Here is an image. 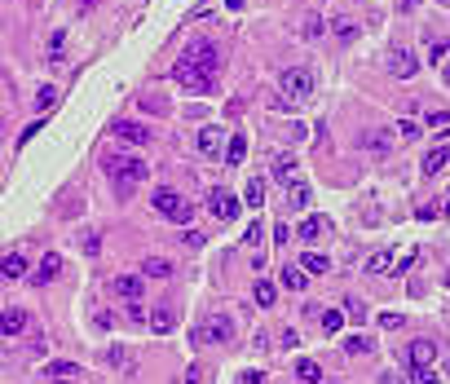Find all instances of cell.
<instances>
[{
	"mask_svg": "<svg viewBox=\"0 0 450 384\" xmlns=\"http://www.w3.org/2000/svg\"><path fill=\"white\" fill-rule=\"evenodd\" d=\"M106 173L115 181V190H132V186H142V181L150 177V163L142 155H111L106 159Z\"/></svg>",
	"mask_w": 450,
	"mask_h": 384,
	"instance_id": "1",
	"label": "cell"
},
{
	"mask_svg": "<svg viewBox=\"0 0 450 384\" xmlns=\"http://www.w3.org/2000/svg\"><path fill=\"white\" fill-rule=\"evenodd\" d=\"M278 93H282L287 106L309 102V97H313V71H309V66H287V71L278 75Z\"/></svg>",
	"mask_w": 450,
	"mask_h": 384,
	"instance_id": "2",
	"label": "cell"
},
{
	"mask_svg": "<svg viewBox=\"0 0 450 384\" xmlns=\"http://www.w3.org/2000/svg\"><path fill=\"white\" fill-rule=\"evenodd\" d=\"M150 204H155V212H163V216H173L177 225H190V221H194V204H190V199H181L177 190H168V186L150 194Z\"/></svg>",
	"mask_w": 450,
	"mask_h": 384,
	"instance_id": "3",
	"label": "cell"
},
{
	"mask_svg": "<svg viewBox=\"0 0 450 384\" xmlns=\"http://www.w3.org/2000/svg\"><path fill=\"white\" fill-rule=\"evenodd\" d=\"M181 62H190L194 71H204V75H216V66H221V49H216L212 40H190L186 54H181Z\"/></svg>",
	"mask_w": 450,
	"mask_h": 384,
	"instance_id": "4",
	"label": "cell"
},
{
	"mask_svg": "<svg viewBox=\"0 0 450 384\" xmlns=\"http://www.w3.org/2000/svg\"><path fill=\"white\" fill-rule=\"evenodd\" d=\"M111 292L120 296V300H128V305H142V296H146V283H142L137 274H115V278H111Z\"/></svg>",
	"mask_w": 450,
	"mask_h": 384,
	"instance_id": "5",
	"label": "cell"
},
{
	"mask_svg": "<svg viewBox=\"0 0 450 384\" xmlns=\"http://www.w3.org/2000/svg\"><path fill=\"white\" fill-rule=\"evenodd\" d=\"M173 80H177V85H186L190 93H208V89H212V75L194 71L190 62H177V66H173Z\"/></svg>",
	"mask_w": 450,
	"mask_h": 384,
	"instance_id": "6",
	"label": "cell"
},
{
	"mask_svg": "<svg viewBox=\"0 0 450 384\" xmlns=\"http://www.w3.org/2000/svg\"><path fill=\"white\" fill-rule=\"evenodd\" d=\"M362 150H371V155H393V132H385V128H362Z\"/></svg>",
	"mask_w": 450,
	"mask_h": 384,
	"instance_id": "7",
	"label": "cell"
},
{
	"mask_svg": "<svg viewBox=\"0 0 450 384\" xmlns=\"http://www.w3.org/2000/svg\"><path fill=\"white\" fill-rule=\"evenodd\" d=\"M230 336H235V323H230V314H212L208 327L199 331V340H216V345H225Z\"/></svg>",
	"mask_w": 450,
	"mask_h": 384,
	"instance_id": "8",
	"label": "cell"
},
{
	"mask_svg": "<svg viewBox=\"0 0 450 384\" xmlns=\"http://www.w3.org/2000/svg\"><path fill=\"white\" fill-rule=\"evenodd\" d=\"M115 137L128 142V146H150V128L137 120H115Z\"/></svg>",
	"mask_w": 450,
	"mask_h": 384,
	"instance_id": "9",
	"label": "cell"
},
{
	"mask_svg": "<svg viewBox=\"0 0 450 384\" xmlns=\"http://www.w3.org/2000/svg\"><path fill=\"white\" fill-rule=\"evenodd\" d=\"M208 208H212V216H221V221H235V216H239V199L225 194V190H212L208 194Z\"/></svg>",
	"mask_w": 450,
	"mask_h": 384,
	"instance_id": "10",
	"label": "cell"
},
{
	"mask_svg": "<svg viewBox=\"0 0 450 384\" xmlns=\"http://www.w3.org/2000/svg\"><path fill=\"white\" fill-rule=\"evenodd\" d=\"M415 66H420V62H415V54H411V49H402V44H397L393 54H389V71H393L397 80H411V75H415Z\"/></svg>",
	"mask_w": 450,
	"mask_h": 384,
	"instance_id": "11",
	"label": "cell"
},
{
	"mask_svg": "<svg viewBox=\"0 0 450 384\" xmlns=\"http://www.w3.org/2000/svg\"><path fill=\"white\" fill-rule=\"evenodd\" d=\"M194 146H199V155H208V159H221V128H216V124H208V128H199V137H194Z\"/></svg>",
	"mask_w": 450,
	"mask_h": 384,
	"instance_id": "12",
	"label": "cell"
},
{
	"mask_svg": "<svg viewBox=\"0 0 450 384\" xmlns=\"http://www.w3.org/2000/svg\"><path fill=\"white\" fill-rule=\"evenodd\" d=\"M27 327H31L27 309H5V314H0V336H23Z\"/></svg>",
	"mask_w": 450,
	"mask_h": 384,
	"instance_id": "13",
	"label": "cell"
},
{
	"mask_svg": "<svg viewBox=\"0 0 450 384\" xmlns=\"http://www.w3.org/2000/svg\"><path fill=\"white\" fill-rule=\"evenodd\" d=\"M62 274V256L58 252H49L40 265H36V270H31V283H36V287H44V283H54Z\"/></svg>",
	"mask_w": 450,
	"mask_h": 384,
	"instance_id": "14",
	"label": "cell"
},
{
	"mask_svg": "<svg viewBox=\"0 0 450 384\" xmlns=\"http://www.w3.org/2000/svg\"><path fill=\"white\" fill-rule=\"evenodd\" d=\"M406 354H411V362H415V366H432L442 349H437V340H411Z\"/></svg>",
	"mask_w": 450,
	"mask_h": 384,
	"instance_id": "15",
	"label": "cell"
},
{
	"mask_svg": "<svg viewBox=\"0 0 450 384\" xmlns=\"http://www.w3.org/2000/svg\"><path fill=\"white\" fill-rule=\"evenodd\" d=\"M327 230H331V221H327V216H305V221H300V230H296V235L305 239V243H318V239L327 235Z\"/></svg>",
	"mask_w": 450,
	"mask_h": 384,
	"instance_id": "16",
	"label": "cell"
},
{
	"mask_svg": "<svg viewBox=\"0 0 450 384\" xmlns=\"http://www.w3.org/2000/svg\"><path fill=\"white\" fill-rule=\"evenodd\" d=\"M27 274V256L23 252H9V256H0V278H23Z\"/></svg>",
	"mask_w": 450,
	"mask_h": 384,
	"instance_id": "17",
	"label": "cell"
},
{
	"mask_svg": "<svg viewBox=\"0 0 450 384\" xmlns=\"http://www.w3.org/2000/svg\"><path fill=\"white\" fill-rule=\"evenodd\" d=\"M173 270H177V265H173L168 256H146V261H142V274H146V278H168Z\"/></svg>",
	"mask_w": 450,
	"mask_h": 384,
	"instance_id": "18",
	"label": "cell"
},
{
	"mask_svg": "<svg viewBox=\"0 0 450 384\" xmlns=\"http://www.w3.org/2000/svg\"><path fill=\"white\" fill-rule=\"evenodd\" d=\"M296 376L305 380V384H323V366L313 362V358H300V362H296Z\"/></svg>",
	"mask_w": 450,
	"mask_h": 384,
	"instance_id": "19",
	"label": "cell"
},
{
	"mask_svg": "<svg viewBox=\"0 0 450 384\" xmlns=\"http://www.w3.org/2000/svg\"><path fill=\"white\" fill-rule=\"evenodd\" d=\"M300 270H305V274H327L331 261H327L323 252H305V256H300Z\"/></svg>",
	"mask_w": 450,
	"mask_h": 384,
	"instance_id": "20",
	"label": "cell"
},
{
	"mask_svg": "<svg viewBox=\"0 0 450 384\" xmlns=\"http://www.w3.org/2000/svg\"><path fill=\"white\" fill-rule=\"evenodd\" d=\"M305 283H309V274L300 270V265H287V270H282V287H292V292H305Z\"/></svg>",
	"mask_w": 450,
	"mask_h": 384,
	"instance_id": "21",
	"label": "cell"
},
{
	"mask_svg": "<svg viewBox=\"0 0 450 384\" xmlns=\"http://www.w3.org/2000/svg\"><path fill=\"white\" fill-rule=\"evenodd\" d=\"M331 31H336L340 40H358V36H362V27H358L354 18H331Z\"/></svg>",
	"mask_w": 450,
	"mask_h": 384,
	"instance_id": "22",
	"label": "cell"
},
{
	"mask_svg": "<svg viewBox=\"0 0 450 384\" xmlns=\"http://www.w3.org/2000/svg\"><path fill=\"white\" fill-rule=\"evenodd\" d=\"M146 323H150V331H173L177 318H173V309H150V318H146Z\"/></svg>",
	"mask_w": 450,
	"mask_h": 384,
	"instance_id": "23",
	"label": "cell"
},
{
	"mask_svg": "<svg viewBox=\"0 0 450 384\" xmlns=\"http://www.w3.org/2000/svg\"><path fill=\"white\" fill-rule=\"evenodd\" d=\"M446 159H450V150L437 146L432 155H424V173H428V177H432V173H442V168H446Z\"/></svg>",
	"mask_w": 450,
	"mask_h": 384,
	"instance_id": "24",
	"label": "cell"
},
{
	"mask_svg": "<svg viewBox=\"0 0 450 384\" xmlns=\"http://www.w3.org/2000/svg\"><path fill=\"white\" fill-rule=\"evenodd\" d=\"M243 199H247L252 208H261V204H265V181H261V177H252V181L243 186Z\"/></svg>",
	"mask_w": 450,
	"mask_h": 384,
	"instance_id": "25",
	"label": "cell"
},
{
	"mask_svg": "<svg viewBox=\"0 0 450 384\" xmlns=\"http://www.w3.org/2000/svg\"><path fill=\"white\" fill-rule=\"evenodd\" d=\"M44 371H49V376H54V380H71V376L80 371V366H75V362H66V358H58V362H49V366H44Z\"/></svg>",
	"mask_w": 450,
	"mask_h": 384,
	"instance_id": "26",
	"label": "cell"
},
{
	"mask_svg": "<svg viewBox=\"0 0 450 384\" xmlns=\"http://www.w3.org/2000/svg\"><path fill=\"white\" fill-rule=\"evenodd\" d=\"M389 270H393V252H375L366 261V274H389Z\"/></svg>",
	"mask_w": 450,
	"mask_h": 384,
	"instance_id": "27",
	"label": "cell"
},
{
	"mask_svg": "<svg viewBox=\"0 0 450 384\" xmlns=\"http://www.w3.org/2000/svg\"><path fill=\"white\" fill-rule=\"evenodd\" d=\"M252 300H256L261 309H270L274 300H278V292H274V283H256V292H252Z\"/></svg>",
	"mask_w": 450,
	"mask_h": 384,
	"instance_id": "28",
	"label": "cell"
},
{
	"mask_svg": "<svg viewBox=\"0 0 450 384\" xmlns=\"http://www.w3.org/2000/svg\"><path fill=\"white\" fill-rule=\"evenodd\" d=\"M243 155H247V142L235 132V137H230V146H225V163H243Z\"/></svg>",
	"mask_w": 450,
	"mask_h": 384,
	"instance_id": "29",
	"label": "cell"
},
{
	"mask_svg": "<svg viewBox=\"0 0 450 384\" xmlns=\"http://www.w3.org/2000/svg\"><path fill=\"white\" fill-rule=\"evenodd\" d=\"M340 327H344V309H327L323 314V331H327V336H336Z\"/></svg>",
	"mask_w": 450,
	"mask_h": 384,
	"instance_id": "30",
	"label": "cell"
},
{
	"mask_svg": "<svg viewBox=\"0 0 450 384\" xmlns=\"http://www.w3.org/2000/svg\"><path fill=\"white\" fill-rule=\"evenodd\" d=\"M274 173H278V181H292V177H296V159H292V155H278V159H274Z\"/></svg>",
	"mask_w": 450,
	"mask_h": 384,
	"instance_id": "31",
	"label": "cell"
},
{
	"mask_svg": "<svg viewBox=\"0 0 450 384\" xmlns=\"http://www.w3.org/2000/svg\"><path fill=\"white\" fill-rule=\"evenodd\" d=\"M424 124H428V128H442V132H446V128H450V111H446V106L428 111V115H424Z\"/></svg>",
	"mask_w": 450,
	"mask_h": 384,
	"instance_id": "32",
	"label": "cell"
},
{
	"mask_svg": "<svg viewBox=\"0 0 450 384\" xmlns=\"http://www.w3.org/2000/svg\"><path fill=\"white\" fill-rule=\"evenodd\" d=\"M54 102H58V89H54V85H44V89L36 93V106H40V111H49Z\"/></svg>",
	"mask_w": 450,
	"mask_h": 384,
	"instance_id": "33",
	"label": "cell"
},
{
	"mask_svg": "<svg viewBox=\"0 0 450 384\" xmlns=\"http://www.w3.org/2000/svg\"><path fill=\"white\" fill-rule=\"evenodd\" d=\"M446 49L450 40H428V62H446Z\"/></svg>",
	"mask_w": 450,
	"mask_h": 384,
	"instance_id": "34",
	"label": "cell"
},
{
	"mask_svg": "<svg viewBox=\"0 0 450 384\" xmlns=\"http://www.w3.org/2000/svg\"><path fill=\"white\" fill-rule=\"evenodd\" d=\"M397 137H402V142H415V137H420V124H411V120H397Z\"/></svg>",
	"mask_w": 450,
	"mask_h": 384,
	"instance_id": "35",
	"label": "cell"
},
{
	"mask_svg": "<svg viewBox=\"0 0 450 384\" xmlns=\"http://www.w3.org/2000/svg\"><path fill=\"white\" fill-rule=\"evenodd\" d=\"M287 204H292V208H305V204H309V186H292Z\"/></svg>",
	"mask_w": 450,
	"mask_h": 384,
	"instance_id": "36",
	"label": "cell"
},
{
	"mask_svg": "<svg viewBox=\"0 0 450 384\" xmlns=\"http://www.w3.org/2000/svg\"><path fill=\"white\" fill-rule=\"evenodd\" d=\"M80 247H85V256H97V252H102V239H97L93 230H89V235L80 239Z\"/></svg>",
	"mask_w": 450,
	"mask_h": 384,
	"instance_id": "37",
	"label": "cell"
},
{
	"mask_svg": "<svg viewBox=\"0 0 450 384\" xmlns=\"http://www.w3.org/2000/svg\"><path fill=\"white\" fill-rule=\"evenodd\" d=\"M62 44H66V36H62V31H54V40H49V54H54V62L66 58V49H62Z\"/></svg>",
	"mask_w": 450,
	"mask_h": 384,
	"instance_id": "38",
	"label": "cell"
},
{
	"mask_svg": "<svg viewBox=\"0 0 450 384\" xmlns=\"http://www.w3.org/2000/svg\"><path fill=\"white\" fill-rule=\"evenodd\" d=\"M411 380H415V384H437V371H428V366H415Z\"/></svg>",
	"mask_w": 450,
	"mask_h": 384,
	"instance_id": "39",
	"label": "cell"
},
{
	"mask_svg": "<svg viewBox=\"0 0 450 384\" xmlns=\"http://www.w3.org/2000/svg\"><path fill=\"white\" fill-rule=\"evenodd\" d=\"M344 349H349V354H371V340H366V336H354Z\"/></svg>",
	"mask_w": 450,
	"mask_h": 384,
	"instance_id": "40",
	"label": "cell"
},
{
	"mask_svg": "<svg viewBox=\"0 0 450 384\" xmlns=\"http://www.w3.org/2000/svg\"><path fill=\"white\" fill-rule=\"evenodd\" d=\"M323 31H327V23L318 18V13H313V18H305V36H323Z\"/></svg>",
	"mask_w": 450,
	"mask_h": 384,
	"instance_id": "41",
	"label": "cell"
},
{
	"mask_svg": "<svg viewBox=\"0 0 450 384\" xmlns=\"http://www.w3.org/2000/svg\"><path fill=\"white\" fill-rule=\"evenodd\" d=\"M106 358H111V366H120V362H128V349H124V345H111Z\"/></svg>",
	"mask_w": 450,
	"mask_h": 384,
	"instance_id": "42",
	"label": "cell"
},
{
	"mask_svg": "<svg viewBox=\"0 0 450 384\" xmlns=\"http://www.w3.org/2000/svg\"><path fill=\"white\" fill-rule=\"evenodd\" d=\"M415 5H420V0H397V9H402V13H411Z\"/></svg>",
	"mask_w": 450,
	"mask_h": 384,
	"instance_id": "43",
	"label": "cell"
},
{
	"mask_svg": "<svg viewBox=\"0 0 450 384\" xmlns=\"http://www.w3.org/2000/svg\"><path fill=\"white\" fill-rule=\"evenodd\" d=\"M186 384H199V366H190V376H186Z\"/></svg>",
	"mask_w": 450,
	"mask_h": 384,
	"instance_id": "44",
	"label": "cell"
},
{
	"mask_svg": "<svg viewBox=\"0 0 450 384\" xmlns=\"http://www.w3.org/2000/svg\"><path fill=\"white\" fill-rule=\"evenodd\" d=\"M0 142H5V115H0Z\"/></svg>",
	"mask_w": 450,
	"mask_h": 384,
	"instance_id": "45",
	"label": "cell"
},
{
	"mask_svg": "<svg viewBox=\"0 0 450 384\" xmlns=\"http://www.w3.org/2000/svg\"><path fill=\"white\" fill-rule=\"evenodd\" d=\"M54 384H80V380H54Z\"/></svg>",
	"mask_w": 450,
	"mask_h": 384,
	"instance_id": "46",
	"label": "cell"
},
{
	"mask_svg": "<svg viewBox=\"0 0 450 384\" xmlns=\"http://www.w3.org/2000/svg\"><path fill=\"white\" fill-rule=\"evenodd\" d=\"M446 85H450V62H446Z\"/></svg>",
	"mask_w": 450,
	"mask_h": 384,
	"instance_id": "47",
	"label": "cell"
}]
</instances>
